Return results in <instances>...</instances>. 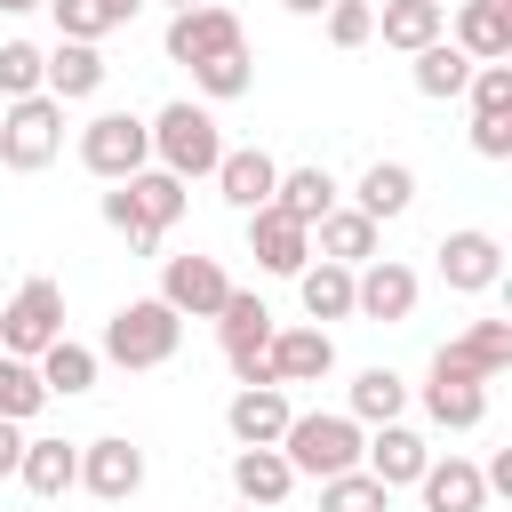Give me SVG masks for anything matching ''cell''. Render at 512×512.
<instances>
[{
    "label": "cell",
    "instance_id": "cell-3",
    "mask_svg": "<svg viewBox=\"0 0 512 512\" xmlns=\"http://www.w3.org/2000/svg\"><path fill=\"white\" fill-rule=\"evenodd\" d=\"M56 152H64V104H56L48 88L8 96V112H0V168L32 176V168H48Z\"/></svg>",
    "mask_w": 512,
    "mask_h": 512
},
{
    "label": "cell",
    "instance_id": "cell-19",
    "mask_svg": "<svg viewBox=\"0 0 512 512\" xmlns=\"http://www.w3.org/2000/svg\"><path fill=\"white\" fill-rule=\"evenodd\" d=\"M288 488H296V464H288L280 448H232V496H240V504L280 512Z\"/></svg>",
    "mask_w": 512,
    "mask_h": 512
},
{
    "label": "cell",
    "instance_id": "cell-31",
    "mask_svg": "<svg viewBox=\"0 0 512 512\" xmlns=\"http://www.w3.org/2000/svg\"><path fill=\"white\" fill-rule=\"evenodd\" d=\"M464 80H472V56L456 48V40H424L416 48V96H464Z\"/></svg>",
    "mask_w": 512,
    "mask_h": 512
},
{
    "label": "cell",
    "instance_id": "cell-37",
    "mask_svg": "<svg viewBox=\"0 0 512 512\" xmlns=\"http://www.w3.org/2000/svg\"><path fill=\"white\" fill-rule=\"evenodd\" d=\"M40 64H48V48L0 40V96H32V88H40Z\"/></svg>",
    "mask_w": 512,
    "mask_h": 512
},
{
    "label": "cell",
    "instance_id": "cell-46",
    "mask_svg": "<svg viewBox=\"0 0 512 512\" xmlns=\"http://www.w3.org/2000/svg\"><path fill=\"white\" fill-rule=\"evenodd\" d=\"M240 512H264V504H240Z\"/></svg>",
    "mask_w": 512,
    "mask_h": 512
},
{
    "label": "cell",
    "instance_id": "cell-44",
    "mask_svg": "<svg viewBox=\"0 0 512 512\" xmlns=\"http://www.w3.org/2000/svg\"><path fill=\"white\" fill-rule=\"evenodd\" d=\"M24 8H48V0H0V16H24Z\"/></svg>",
    "mask_w": 512,
    "mask_h": 512
},
{
    "label": "cell",
    "instance_id": "cell-26",
    "mask_svg": "<svg viewBox=\"0 0 512 512\" xmlns=\"http://www.w3.org/2000/svg\"><path fill=\"white\" fill-rule=\"evenodd\" d=\"M16 480H24L32 496H64V488H80V448H72V440H24Z\"/></svg>",
    "mask_w": 512,
    "mask_h": 512
},
{
    "label": "cell",
    "instance_id": "cell-27",
    "mask_svg": "<svg viewBox=\"0 0 512 512\" xmlns=\"http://www.w3.org/2000/svg\"><path fill=\"white\" fill-rule=\"evenodd\" d=\"M272 208H280V216H296V224L312 232V224L336 208V176H328V168H280V184H272Z\"/></svg>",
    "mask_w": 512,
    "mask_h": 512
},
{
    "label": "cell",
    "instance_id": "cell-41",
    "mask_svg": "<svg viewBox=\"0 0 512 512\" xmlns=\"http://www.w3.org/2000/svg\"><path fill=\"white\" fill-rule=\"evenodd\" d=\"M16 456H24V424H8V416H0V480L16 472Z\"/></svg>",
    "mask_w": 512,
    "mask_h": 512
},
{
    "label": "cell",
    "instance_id": "cell-15",
    "mask_svg": "<svg viewBox=\"0 0 512 512\" xmlns=\"http://www.w3.org/2000/svg\"><path fill=\"white\" fill-rule=\"evenodd\" d=\"M264 368H272V384H320V376L336 368V344H328L320 320H312V328H272Z\"/></svg>",
    "mask_w": 512,
    "mask_h": 512
},
{
    "label": "cell",
    "instance_id": "cell-4",
    "mask_svg": "<svg viewBox=\"0 0 512 512\" xmlns=\"http://www.w3.org/2000/svg\"><path fill=\"white\" fill-rule=\"evenodd\" d=\"M360 424L352 416H288L280 432V456L296 464V480H328V472H352L360 464Z\"/></svg>",
    "mask_w": 512,
    "mask_h": 512
},
{
    "label": "cell",
    "instance_id": "cell-42",
    "mask_svg": "<svg viewBox=\"0 0 512 512\" xmlns=\"http://www.w3.org/2000/svg\"><path fill=\"white\" fill-rule=\"evenodd\" d=\"M288 16H328V0H280Z\"/></svg>",
    "mask_w": 512,
    "mask_h": 512
},
{
    "label": "cell",
    "instance_id": "cell-24",
    "mask_svg": "<svg viewBox=\"0 0 512 512\" xmlns=\"http://www.w3.org/2000/svg\"><path fill=\"white\" fill-rule=\"evenodd\" d=\"M312 248H320L328 264H368V256L384 248V224L360 216V208H328V216L312 224Z\"/></svg>",
    "mask_w": 512,
    "mask_h": 512
},
{
    "label": "cell",
    "instance_id": "cell-29",
    "mask_svg": "<svg viewBox=\"0 0 512 512\" xmlns=\"http://www.w3.org/2000/svg\"><path fill=\"white\" fill-rule=\"evenodd\" d=\"M296 296H304V312L312 320H352V264H304L296 272Z\"/></svg>",
    "mask_w": 512,
    "mask_h": 512
},
{
    "label": "cell",
    "instance_id": "cell-34",
    "mask_svg": "<svg viewBox=\"0 0 512 512\" xmlns=\"http://www.w3.org/2000/svg\"><path fill=\"white\" fill-rule=\"evenodd\" d=\"M40 408H48L40 368H32V360H16V352H0V416H8V424H32Z\"/></svg>",
    "mask_w": 512,
    "mask_h": 512
},
{
    "label": "cell",
    "instance_id": "cell-21",
    "mask_svg": "<svg viewBox=\"0 0 512 512\" xmlns=\"http://www.w3.org/2000/svg\"><path fill=\"white\" fill-rule=\"evenodd\" d=\"M272 184H280V160H272V152H256V144H240V152H232V144H224V160H216V192H224L240 216H248V208H264V200H272Z\"/></svg>",
    "mask_w": 512,
    "mask_h": 512
},
{
    "label": "cell",
    "instance_id": "cell-18",
    "mask_svg": "<svg viewBox=\"0 0 512 512\" xmlns=\"http://www.w3.org/2000/svg\"><path fill=\"white\" fill-rule=\"evenodd\" d=\"M120 192H128V208H136V232H168V224H184V176H168V168H136V176H120Z\"/></svg>",
    "mask_w": 512,
    "mask_h": 512
},
{
    "label": "cell",
    "instance_id": "cell-45",
    "mask_svg": "<svg viewBox=\"0 0 512 512\" xmlns=\"http://www.w3.org/2000/svg\"><path fill=\"white\" fill-rule=\"evenodd\" d=\"M168 8H200V0H168Z\"/></svg>",
    "mask_w": 512,
    "mask_h": 512
},
{
    "label": "cell",
    "instance_id": "cell-1",
    "mask_svg": "<svg viewBox=\"0 0 512 512\" xmlns=\"http://www.w3.org/2000/svg\"><path fill=\"white\" fill-rule=\"evenodd\" d=\"M152 160L168 168V176H216V160H224V136H216V112L208 104H192V96H176V104H160L152 120Z\"/></svg>",
    "mask_w": 512,
    "mask_h": 512
},
{
    "label": "cell",
    "instance_id": "cell-25",
    "mask_svg": "<svg viewBox=\"0 0 512 512\" xmlns=\"http://www.w3.org/2000/svg\"><path fill=\"white\" fill-rule=\"evenodd\" d=\"M376 32H384V48L416 56L424 40L448 32V8H440V0H376Z\"/></svg>",
    "mask_w": 512,
    "mask_h": 512
},
{
    "label": "cell",
    "instance_id": "cell-33",
    "mask_svg": "<svg viewBox=\"0 0 512 512\" xmlns=\"http://www.w3.org/2000/svg\"><path fill=\"white\" fill-rule=\"evenodd\" d=\"M400 408H408V384H400L392 368H360V376H352V408H344L352 424H392Z\"/></svg>",
    "mask_w": 512,
    "mask_h": 512
},
{
    "label": "cell",
    "instance_id": "cell-38",
    "mask_svg": "<svg viewBox=\"0 0 512 512\" xmlns=\"http://www.w3.org/2000/svg\"><path fill=\"white\" fill-rule=\"evenodd\" d=\"M464 96H472V112H512V56L504 64H472Z\"/></svg>",
    "mask_w": 512,
    "mask_h": 512
},
{
    "label": "cell",
    "instance_id": "cell-23",
    "mask_svg": "<svg viewBox=\"0 0 512 512\" xmlns=\"http://www.w3.org/2000/svg\"><path fill=\"white\" fill-rule=\"evenodd\" d=\"M408 200H416V168H408V160H368V168H360V184H352V208H360V216H376V224L408 216Z\"/></svg>",
    "mask_w": 512,
    "mask_h": 512
},
{
    "label": "cell",
    "instance_id": "cell-39",
    "mask_svg": "<svg viewBox=\"0 0 512 512\" xmlns=\"http://www.w3.org/2000/svg\"><path fill=\"white\" fill-rule=\"evenodd\" d=\"M328 40L336 48H368L376 40V8L368 0H328Z\"/></svg>",
    "mask_w": 512,
    "mask_h": 512
},
{
    "label": "cell",
    "instance_id": "cell-14",
    "mask_svg": "<svg viewBox=\"0 0 512 512\" xmlns=\"http://www.w3.org/2000/svg\"><path fill=\"white\" fill-rule=\"evenodd\" d=\"M288 392L280 384H240L232 400H224V432L240 440V448H280V432H288Z\"/></svg>",
    "mask_w": 512,
    "mask_h": 512
},
{
    "label": "cell",
    "instance_id": "cell-17",
    "mask_svg": "<svg viewBox=\"0 0 512 512\" xmlns=\"http://www.w3.org/2000/svg\"><path fill=\"white\" fill-rule=\"evenodd\" d=\"M104 56H96V40H56L48 48V64H40V88L56 96V104H88L96 88H104Z\"/></svg>",
    "mask_w": 512,
    "mask_h": 512
},
{
    "label": "cell",
    "instance_id": "cell-9",
    "mask_svg": "<svg viewBox=\"0 0 512 512\" xmlns=\"http://www.w3.org/2000/svg\"><path fill=\"white\" fill-rule=\"evenodd\" d=\"M416 312V272L400 264V256H368V264H352V320H408Z\"/></svg>",
    "mask_w": 512,
    "mask_h": 512
},
{
    "label": "cell",
    "instance_id": "cell-8",
    "mask_svg": "<svg viewBox=\"0 0 512 512\" xmlns=\"http://www.w3.org/2000/svg\"><path fill=\"white\" fill-rule=\"evenodd\" d=\"M232 296V280H224V264L216 256H168L160 264V304L176 312V320H216V304Z\"/></svg>",
    "mask_w": 512,
    "mask_h": 512
},
{
    "label": "cell",
    "instance_id": "cell-47",
    "mask_svg": "<svg viewBox=\"0 0 512 512\" xmlns=\"http://www.w3.org/2000/svg\"><path fill=\"white\" fill-rule=\"evenodd\" d=\"M504 8H512V0H504Z\"/></svg>",
    "mask_w": 512,
    "mask_h": 512
},
{
    "label": "cell",
    "instance_id": "cell-35",
    "mask_svg": "<svg viewBox=\"0 0 512 512\" xmlns=\"http://www.w3.org/2000/svg\"><path fill=\"white\" fill-rule=\"evenodd\" d=\"M320 512H392V488L352 464V472H328L320 480Z\"/></svg>",
    "mask_w": 512,
    "mask_h": 512
},
{
    "label": "cell",
    "instance_id": "cell-7",
    "mask_svg": "<svg viewBox=\"0 0 512 512\" xmlns=\"http://www.w3.org/2000/svg\"><path fill=\"white\" fill-rule=\"evenodd\" d=\"M424 416H432V424H448V432H472V424L488 416V376H472L448 344L432 352V376H424Z\"/></svg>",
    "mask_w": 512,
    "mask_h": 512
},
{
    "label": "cell",
    "instance_id": "cell-5",
    "mask_svg": "<svg viewBox=\"0 0 512 512\" xmlns=\"http://www.w3.org/2000/svg\"><path fill=\"white\" fill-rule=\"evenodd\" d=\"M80 168H88V176H104V184H120V176L152 168V128H144L136 112H96V120L80 128Z\"/></svg>",
    "mask_w": 512,
    "mask_h": 512
},
{
    "label": "cell",
    "instance_id": "cell-30",
    "mask_svg": "<svg viewBox=\"0 0 512 512\" xmlns=\"http://www.w3.org/2000/svg\"><path fill=\"white\" fill-rule=\"evenodd\" d=\"M192 88H200L208 104L248 96V88H256V56H248V40H240V48H224V56H200V64H192Z\"/></svg>",
    "mask_w": 512,
    "mask_h": 512
},
{
    "label": "cell",
    "instance_id": "cell-11",
    "mask_svg": "<svg viewBox=\"0 0 512 512\" xmlns=\"http://www.w3.org/2000/svg\"><path fill=\"white\" fill-rule=\"evenodd\" d=\"M432 256H440V280H448L456 296H480V288H496V280H504V240H496V232H480V224L448 232Z\"/></svg>",
    "mask_w": 512,
    "mask_h": 512
},
{
    "label": "cell",
    "instance_id": "cell-12",
    "mask_svg": "<svg viewBox=\"0 0 512 512\" xmlns=\"http://www.w3.org/2000/svg\"><path fill=\"white\" fill-rule=\"evenodd\" d=\"M80 488H88L96 504H128V496L144 488V448L120 440V432L88 440V448H80Z\"/></svg>",
    "mask_w": 512,
    "mask_h": 512
},
{
    "label": "cell",
    "instance_id": "cell-28",
    "mask_svg": "<svg viewBox=\"0 0 512 512\" xmlns=\"http://www.w3.org/2000/svg\"><path fill=\"white\" fill-rule=\"evenodd\" d=\"M32 368H40L48 400H80V392H96V352H88V344H72V336H56Z\"/></svg>",
    "mask_w": 512,
    "mask_h": 512
},
{
    "label": "cell",
    "instance_id": "cell-48",
    "mask_svg": "<svg viewBox=\"0 0 512 512\" xmlns=\"http://www.w3.org/2000/svg\"><path fill=\"white\" fill-rule=\"evenodd\" d=\"M368 8H376V0H368Z\"/></svg>",
    "mask_w": 512,
    "mask_h": 512
},
{
    "label": "cell",
    "instance_id": "cell-20",
    "mask_svg": "<svg viewBox=\"0 0 512 512\" xmlns=\"http://www.w3.org/2000/svg\"><path fill=\"white\" fill-rule=\"evenodd\" d=\"M416 488H424V512H488V480H480V464L472 456H432L424 472H416Z\"/></svg>",
    "mask_w": 512,
    "mask_h": 512
},
{
    "label": "cell",
    "instance_id": "cell-40",
    "mask_svg": "<svg viewBox=\"0 0 512 512\" xmlns=\"http://www.w3.org/2000/svg\"><path fill=\"white\" fill-rule=\"evenodd\" d=\"M472 152L480 160H512V112H472Z\"/></svg>",
    "mask_w": 512,
    "mask_h": 512
},
{
    "label": "cell",
    "instance_id": "cell-22",
    "mask_svg": "<svg viewBox=\"0 0 512 512\" xmlns=\"http://www.w3.org/2000/svg\"><path fill=\"white\" fill-rule=\"evenodd\" d=\"M456 48L472 64H504L512 56V8L504 0H464L456 8Z\"/></svg>",
    "mask_w": 512,
    "mask_h": 512
},
{
    "label": "cell",
    "instance_id": "cell-36",
    "mask_svg": "<svg viewBox=\"0 0 512 512\" xmlns=\"http://www.w3.org/2000/svg\"><path fill=\"white\" fill-rule=\"evenodd\" d=\"M48 16H56V40H104V32H120L104 0H48Z\"/></svg>",
    "mask_w": 512,
    "mask_h": 512
},
{
    "label": "cell",
    "instance_id": "cell-32",
    "mask_svg": "<svg viewBox=\"0 0 512 512\" xmlns=\"http://www.w3.org/2000/svg\"><path fill=\"white\" fill-rule=\"evenodd\" d=\"M448 352H456L472 376H488V384H496V376L512 368V320H472V328H464Z\"/></svg>",
    "mask_w": 512,
    "mask_h": 512
},
{
    "label": "cell",
    "instance_id": "cell-13",
    "mask_svg": "<svg viewBox=\"0 0 512 512\" xmlns=\"http://www.w3.org/2000/svg\"><path fill=\"white\" fill-rule=\"evenodd\" d=\"M248 256H256L264 272H280V280H296V272L312 264V232H304L296 216H280V208L264 200V208H248Z\"/></svg>",
    "mask_w": 512,
    "mask_h": 512
},
{
    "label": "cell",
    "instance_id": "cell-6",
    "mask_svg": "<svg viewBox=\"0 0 512 512\" xmlns=\"http://www.w3.org/2000/svg\"><path fill=\"white\" fill-rule=\"evenodd\" d=\"M56 336H64V288H56V280H24V288L8 296V312H0V352L40 360Z\"/></svg>",
    "mask_w": 512,
    "mask_h": 512
},
{
    "label": "cell",
    "instance_id": "cell-2",
    "mask_svg": "<svg viewBox=\"0 0 512 512\" xmlns=\"http://www.w3.org/2000/svg\"><path fill=\"white\" fill-rule=\"evenodd\" d=\"M184 344V320L160 304V296H128L112 320H104V360L112 368H168Z\"/></svg>",
    "mask_w": 512,
    "mask_h": 512
},
{
    "label": "cell",
    "instance_id": "cell-43",
    "mask_svg": "<svg viewBox=\"0 0 512 512\" xmlns=\"http://www.w3.org/2000/svg\"><path fill=\"white\" fill-rule=\"evenodd\" d=\"M104 8H112V24H128V16L144 8V0H104Z\"/></svg>",
    "mask_w": 512,
    "mask_h": 512
},
{
    "label": "cell",
    "instance_id": "cell-49",
    "mask_svg": "<svg viewBox=\"0 0 512 512\" xmlns=\"http://www.w3.org/2000/svg\"><path fill=\"white\" fill-rule=\"evenodd\" d=\"M440 8H448V0H440Z\"/></svg>",
    "mask_w": 512,
    "mask_h": 512
},
{
    "label": "cell",
    "instance_id": "cell-16",
    "mask_svg": "<svg viewBox=\"0 0 512 512\" xmlns=\"http://www.w3.org/2000/svg\"><path fill=\"white\" fill-rule=\"evenodd\" d=\"M432 464V448H424V432H408L400 416L392 424H376V440H360V472L368 480H384V488H416V472Z\"/></svg>",
    "mask_w": 512,
    "mask_h": 512
},
{
    "label": "cell",
    "instance_id": "cell-10",
    "mask_svg": "<svg viewBox=\"0 0 512 512\" xmlns=\"http://www.w3.org/2000/svg\"><path fill=\"white\" fill-rule=\"evenodd\" d=\"M248 32H240V16L232 8H216V0H200V8H176L168 16V64H200V56H224V48H240Z\"/></svg>",
    "mask_w": 512,
    "mask_h": 512
}]
</instances>
